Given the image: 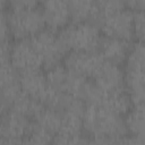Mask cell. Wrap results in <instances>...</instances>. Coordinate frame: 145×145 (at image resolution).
Wrapping results in <instances>:
<instances>
[{"mask_svg":"<svg viewBox=\"0 0 145 145\" xmlns=\"http://www.w3.org/2000/svg\"><path fill=\"white\" fill-rule=\"evenodd\" d=\"M19 91L20 86L18 71L11 63L0 66V96H2L8 104Z\"/></svg>","mask_w":145,"mask_h":145,"instance_id":"cell-14","label":"cell"},{"mask_svg":"<svg viewBox=\"0 0 145 145\" xmlns=\"http://www.w3.org/2000/svg\"><path fill=\"white\" fill-rule=\"evenodd\" d=\"M92 80L99 88L105 92L125 88L123 70L121 69V66L111 63L105 60L100 66Z\"/></svg>","mask_w":145,"mask_h":145,"instance_id":"cell-12","label":"cell"},{"mask_svg":"<svg viewBox=\"0 0 145 145\" xmlns=\"http://www.w3.org/2000/svg\"><path fill=\"white\" fill-rule=\"evenodd\" d=\"M144 1L145 0H125L126 9L130 11H144Z\"/></svg>","mask_w":145,"mask_h":145,"instance_id":"cell-24","label":"cell"},{"mask_svg":"<svg viewBox=\"0 0 145 145\" xmlns=\"http://www.w3.org/2000/svg\"><path fill=\"white\" fill-rule=\"evenodd\" d=\"M10 46L9 42H0V66L10 63Z\"/></svg>","mask_w":145,"mask_h":145,"instance_id":"cell-23","label":"cell"},{"mask_svg":"<svg viewBox=\"0 0 145 145\" xmlns=\"http://www.w3.org/2000/svg\"><path fill=\"white\" fill-rule=\"evenodd\" d=\"M95 23L105 36L126 41L134 39V15L133 11L128 9L99 15Z\"/></svg>","mask_w":145,"mask_h":145,"instance_id":"cell-5","label":"cell"},{"mask_svg":"<svg viewBox=\"0 0 145 145\" xmlns=\"http://www.w3.org/2000/svg\"><path fill=\"white\" fill-rule=\"evenodd\" d=\"M144 44L143 42H135L125 61L123 80L125 89L128 93L131 105H144Z\"/></svg>","mask_w":145,"mask_h":145,"instance_id":"cell-2","label":"cell"},{"mask_svg":"<svg viewBox=\"0 0 145 145\" xmlns=\"http://www.w3.org/2000/svg\"><path fill=\"white\" fill-rule=\"evenodd\" d=\"M62 45L69 51H97L102 33L94 22H72L58 34Z\"/></svg>","mask_w":145,"mask_h":145,"instance_id":"cell-3","label":"cell"},{"mask_svg":"<svg viewBox=\"0 0 145 145\" xmlns=\"http://www.w3.org/2000/svg\"><path fill=\"white\" fill-rule=\"evenodd\" d=\"M127 134L136 138L140 144L145 143V121L144 105H131L129 111L123 116Z\"/></svg>","mask_w":145,"mask_h":145,"instance_id":"cell-15","label":"cell"},{"mask_svg":"<svg viewBox=\"0 0 145 145\" xmlns=\"http://www.w3.org/2000/svg\"><path fill=\"white\" fill-rule=\"evenodd\" d=\"M83 129L89 142L135 144L127 134L123 116L99 104H85Z\"/></svg>","mask_w":145,"mask_h":145,"instance_id":"cell-1","label":"cell"},{"mask_svg":"<svg viewBox=\"0 0 145 145\" xmlns=\"http://www.w3.org/2000/svg\"><path fill=\"white\" fill-rule=\"evenodd\" d=\"M25 143L50 144V143H53V135L33 122L32 127H31V130H29V133H28V135L25 139Z\"/></svg>","mask_w":145,"mask_h":145,"instance_id":"cell-18","label":"cell"},{"mask_svg":"<svg viewBox=\"0 0 145 145\" xmlns=\"http://www.w3.org/2000/svg\"><path fill=\"white\" fill-rule=\"evenodd\" d=\"M10 29L8 22V14L5 10H0V42H9Z\"/></svg>","mask_w":145,"mask_h":145,"instance_id":"cell-21","label":"cell"},{"mask_svg":"<svg viewBox=\"0 0 145 145\" xmlns=\"http://www.w3.org/2000/svg\"><path fill=\"white\" fill-rule=\"evenodd\" d=\"M130 48V41L102 35L99 43L97 52L105 61L122 66L126 61Z\"/></svg>","mask_w":145,"mask_h":145,"instance_id":"cell-13","label":"cell"},{"mask_svg":"<svg viewBox=\"0 0 145 145\" xmlns=\"http://www.w3.org/2000/svg\"><path fill=\"white\" fill-rule=\"evenodd\" d=\"M10 35L16 40L31 39L45 28V23L37 7L11 8L8 14Z\"/></svg>","mask_w":145,"mask_h":145,"instance_id":"cell-4","label":"cell"},{"mask_svg":"<svg viewBox=\"0 0 145 145\" xmlns=\"http://www.w3.org/2000/svg\"><path fill=\"white\" fill-rule=\"evenodd\" d=\"M104 59L97 51H69L62 59L66 69L77 76L92 79Z\"/></svg>","mask_w":145,"mask_h":145,"instance_id":"cell-9","label":"cell"},{"mask_svg":"<svg viewBox=\"0 0 145 145\" xmlns=\"http://www.w3.org/2000/svg\"><path fill=\"white\" fill-rule=\"evenodd\" d=\"M7 6H8V0H0V10H5Z\"/></svg>","mask_w":145,"mask_h":145,"instance_id":"cell-26","label":"cell"},{"mask_svg":"<svg viewBox=\"0 0 145 145\" xmlns=\"http://www.w3.org/2000/svg\"><path fill=\"white\" fill-rule=\"evenodd\" d=\"M99 9V15L109 14L126 9L125 0H95Z\"/></svg>","mask_w":145,"mask_h":145,"instance_id":"cell-19","label":"cell"},{"mask_svg":"<svg viewBox=\"0 0 145 145\" xmlns=\"http://www.w3.org/2000/svg\"><path fill=\"white\" fill-rule=\"evenodd\" d=\"M33 122L40 126L41 128L45 129L50 134L54 136L58 134L61 125V112L43 105V108L36 113V116L33 118Z\"/></svg>","mask_w":145,"mask_h":145,"instance_id":"cell-17","label":"cell"},{"mask_svg":"<svg viewBox=\"0 0 145 145\" xmlns=\"http://www.w3.org/2000/svg\"><path fill=\"white\" fill-rule=\"evenodd\" d=\"M43 0H8V6L11 8H29L37 7Z\"/></svg>","mask_w":145,"mask_h":145,"instance_id":"cell-22","label":"cell"},{"mask_svg":"<svg viewBox=\"0 0 145 145\" xmlns=\"http://www.w3.org/2000/svg\"><path fill=\"white\" fill-rule=\"evenodd\" d=\"M31 40L42 60L43 68L48 69L62 62L67 50L62 45L56 32L44 28L43 31L31 37Z\"/></svg>","mask_w":145,"mask_h":145,"instance_id":"cell-6","label":"cell"},{"mask_svg":"<svg viewBox=\"0 0 145 145\" xmlns=\"http://www.w3.org/2000/svg\"><path fill=\"white\" fill-rule=\"evenodd\" d=\"M8 109H9V108H8V104H7L6 100H5L2 96H0V117H1Z\"/></svg>","mask_w":145,"mask_h":145,"instance_id":"cell-25","label":"cell"},{"mask_svg":"<svg viewBox=\"0 0 145 145\" xmlns=\"http://www.w3.org/2000/svg\"><path fill=\"white\" fill-rule=\"evenodd\" d=\"M10 63L18 74L42 70V60L31 39L16 40L10 46Z\"/></svg>","mask_w":145,"mask_h":145,"instance_id":"cell-8","label":"cell"},{"mask_svg":"<svg viewBox=\"0 0 145 145\" xmlns=\"http://www.w3.org/2000/svg\"><path fill=\"white\" fill-rule=\"evenodd\" d=\"M0 143H2V139H1V138H0Z\"/></svg>","mask_w":145,"mask_h":145,"instance_id":"cell-27","label":"cell"},{"mask_svg":"<svg viewBox=\"0 0 145 145\" xmlns=\"http://www.w3.org/2000/svg\"><path fill=\"white\" fill-rule=\"evenodd\" d=\"M33 120L27 116L8 109L0 117V138L2 143H25Z\"/></svg>","mask_w":145,"mask_h":145,"instance_id":"cell-7","label":"cell"},{"mask_svg":"<svg viewBox=\"0 0 145 145\" xmlns=\"http://www.w3.org/2000/svg\"><path fill=\"white\" fill-rule=\"evenodd\" d=\"M134 39L137 42L144 40V11H134Z\"/></svg>","mask_w":145,"mask_h":145,"instance_id":"cell-20","label":"cell"},{"mask_svg":"<svg viewBox=\"0 0 145 145\" xmlns=\"http://www.w3.org/2000/svg\"><path fill=\"white\" fill-rule=\"evenodd\" d=\"M19 86L26 95L41 102L43 105L52 91L46 80L45 74L42 72V70L19 74Z\"/></svg>","mask_w":145,"mask_h":145,"instance_id":"cell-11","label":"cell"},{"mask_svg":"<svg viewBox=\"0 0 145 145\" xmlns=\"http://www.w3.org/2000/svg\"><path fill=\"white\" fill-rule=\"evenodd\" d=\"M71 22H96L99 9L95 0H67Z\"/></svg>","mask_w":145,"mask_h":145,"instance_id":"cell-16","label":"cell"},{"mask_svg":"<svg viewBox=\"0 0 145 145\" xmlns=\"http://www.w3.org/2000/svg\"><path fill=\"white\" fill-rule=\"evenodd\" d=\"M41 3L45 28L57 32L71 22L67 0H43Z\"/></svg>","mask_w":145,"mask_h":145,"instance_id":"cell-10","label":"cell"}]
</instances>
